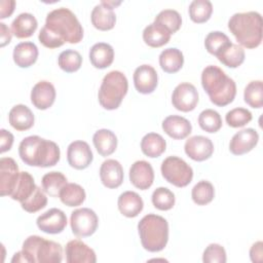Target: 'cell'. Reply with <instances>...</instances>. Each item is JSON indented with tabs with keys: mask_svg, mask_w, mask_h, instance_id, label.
I'll list each match as a JSON object with an SVG mask.
<instances>
[{
	"mask_svg": "<svg viewBox=\"0 0 263 263\" xmlns=\"http://www.w3.org/2000/svg\"><path fill=\"white\" fill-rule=\"evenodd\" d=\"M83 38V28L76 15L66 7L53 9L46 15L39 32L40 43L47 48H58L65 42L78 43Z\"/></svg>",
	"mask_w": 263,
	"mask_h": 263,
	"instance_id": "obj_1",
	"label": "cell"
},
{
	"mask_svg": "<svg viewBox=\"0 0 263 263\" xmlns=\"http://www.w3.org/2000/svg\"><path fill=\"white\" fill-rule=\"evenodd\" d=\"M18 155L23 162L28 165L49 167L59 162L61 151L52 141L39 136H29L20 143Z\"/></svg>",
	"mask_w": 263,
	"mask_h": 263,
	"instance_id": "obj_2",
	"label": "cell"
},
{
	"mask_svg": "<svg viewBox=\"0 0 263 263\" xmlns=\"http://www.w3.org/2000/svg\"><path fill=\"white\" fill-rule=\"evenodd\" d=\"M201 85L213 104L224 107L230 104L236 95L234 80L215 65H210L202 70Z\"/></svg>",
	"mask_w": 263,
	"mask_h": 263,
	"instance_id": "obj_3",
	"label": "cell"
},
{
	"mask_svg": "<svg viewBox=\"0 0 263 263\" xmlns=\"http://www.w3.org/2000/svg\"><path fill=\"white\" fill-rule=\"evenodd\" d=\"M228 29L239 45L256 48L262 41V16L257 11L234 13L228 21Z\"/></svg>",
	"mask_w": 263,
	"mask_h": 263,
	"instance_id": "obj_4",
	"label": "cell"
},
{
	"mask_svg": "<svg viewBox=\"0 0 263 263\" xmlns=\"http://www.w3.org/2000/svg\"><path fill=\"white\" fill-rule=\"evenodd\" d=\"M138 231L143 248L149 252L163 250L168 240L167 221L155 214L144 216L138 223Z\"/></svg>",
	"mask_w": 263,
	"mask_h": 263,
	"instance_id": "obj_5",
	"label": "cell"
},
{
	"mask_svg": "<svg viewBox=\"0 0 263 263\" xmlns=\"http://www.w3.org/2000/svg\"><path fill=\"white\" fill-rule=\"evenodd\" d=\"M128 89L125 75L120 71H111L102 80L98 92L100 105L106 110H115L121 104Z\"/></svg>",
	"mask_w": 263,
	"mask_h": 263,
	"instance_id": "obj_6",
	"label": "cell"
},
{
	"mask_svg": "<svg viewBox=\"0 0 263 263\" xmlns=\"http://www.w3.org/2000/svg\"><path fill=\"white\" fill-rule=\"evenodd\" d=\"M22 250L29 257L30 263H60L63 260L61 243L39 235L28 236L23 242Z\"/></svg>",
	"mask_w": 263,
	"mask_h": 263,
	"instance_id": "obj_7",
	"label": "cell"
},
{
	"mask_svg": "<svg viewBox=\"0 0 263 263\" xmlns=\"http://www.w3.org/2000/svg\"><path fill=\"white\" fill-rule=\"evenodd\" d=\"M161 175L176 187H186L193 178L192 167L178 156H168L161 163Z\"/></svg>",
	"mask_w": 263,
	"mask_h": 263,
	"instance_id": "obj_8",
	"label": "cell"
},
{
	"mask_svg": "<svg viewBox=\"0 0 263 263\" xmlns=\"http://www.w3.org/2000/svg\"><path fill=\"white\" fill-rule=\"evenodd\" d=\"M99 224L97 214L88 208H81L71 213L70 225L72 232L77 237H87L92 235Z\"/></svg>",
	"mask_w": 263,
	"mask_h": 263,
	"instance_id": "obj_9",
	"label": "cell"
},
{
	"mask_svg": "<svg viewBox=\"0 0 263 263\" xmlns=\"http://www.w3.org/2000/svg\"><path fill=\"white\" fill-rule=\"evenodd\" d=\"M198 103V91L189 82L178 84L172 95L173 106L182 112H189L195 109Z\"/></svg>",
	"mask_w": 263,
	"mask_h": 263,
	"instance_id": "obj_10",
	"label": "cell"
},
{
	"mask_svg": "<svg viewBox=\"0 0 263 263\" xmlns=\"http://www.w3.org/2000/svg\"><path fill=\"white\" fill-rule=\"evenodd\" d=\"M21 172L17 163L11 157L0 159V194L10 196L14 191L20 179Z\"/></svg>",
	"mask_w": 263,
	"mask_h": 263,
	"instance_id": "obj_11",
	"label": "cell"
},
{
	"mask_svg": "<svg viewBox=\"0 0 263 263\" xmlns=\"http://www.w3.org/2000/svg\"><path fill=\"white\" fill-rule=\"evenodd\" d=\"M36 224L38 228L44 233L58 234L66 228L67 216L62 210L52 208L41 214L37 218Z\"/></svg>",
	"mask_w": 263,
	"mask_h": 263,
	"instance_id": "obj_12",
	"label": "cell"
},
{
	"mask_svg": "<svg viewBox=\"0 0 263 263\" xmlns=\"http://www.w3.org/2000/svg\"><path fill=\"white\" fill-rule=\"evenodd\" d=\"M67 159L70 166L76 170H84L89 166L93 155L89 145L84 141H74L67 149Z\"/></svg>",
	"mask_w": 263,
	"mask_h": 263,
	"instance_id": "obj_13",
	"label": "cell"
},
{
	"mask_svg": "<svg viewBox=\"0 0 263 263\" xmlns=\"http://www.w3.org/2000/svg\"><path fill=\"white\" fill-rule=\"evenodd\" d=\"M185 153L195 161L209 159L214 152L213 142L204 136H193L184 145Z\"/></svg>",
	"mask_w": 263,
	"mask_h": 263,
	"instance_id": "obj_14",
	"label": "cell"
},
{
	"mask_svg": "<svg viewBox=\"0 0 263 263\" xmlns=\"http://www.w3.org/2000/svg\"><path fill=\"white\" fill-rule=\"evenodd\" d=\"M258 141L259 135L254 128H243L231 138L229 150L234 155H242L253 150Z\"/></svg>",
	"mask_w": 263,
	"mask_h": 263,
	"instance_id": "obj_15",
	"label": "cell"
},
{
	"mask_svg": "<svg viewBox=\"0 0 263 263\" xmlns=\"http://www.w3.org/2000/svg\"><path fill=\"white\" fill-rule=\"evenodd\" d=\"M129 181L138 189L146 190L150 188L154 181L152 165L146 160L134 162L129 168Z\"/></svg>",
	"mask_w": 263,
	"mask_h": 263,
	"instance_id": "obj_16",
	"label": "cell"
},
{
	"mask_svg": "<svg viewBox=\"0 0 263 263\" xmlns=\"http://www.w3.org/2000/svg\"><path fill=\"white\" fill-rule=\"evenodd\" d=\"M157 72L150 65H141L134 72V84L140 93L153 92L157 86Z\"/></svg>",
	"mask_w": 263,
	"mask_h": 263,
	"instance_id": "obj_17",
	"label": "cell"
},
{
	"mask_svg": "<svg viewBox=\"0 0 263 263\" xmlns=\"http://www.w3.org/2000/svg\"><path fill=\"white\" fill-rule=\"evenodd\" d=\"M65 253L68 263H95L97 261L95 251L79 239L68 241Z\"/></svg>",
	"mask_w": 263,
	"mask_h": 263,
	"instance_id": "obj_18",
	"label": "cell"
},
{
	"mask_svg": "<svg viewBox=\"0 0 263 263\" xmlns=\"http://www.w3.org/2000/svg\"><path fill=\"white\" fill-rule=\"evenodd\" d=\"M55 100V88L49 81L37 82L31 90V102L39 110H46Z\"/></svg>",
	"mask_w": 263,
	"mask_h": 263,
	"instance_id": "obj_19",
	"label": "cell"
},
{
	"mask_svg": "<svg viewBox=\"0 0 263 263\" xmlns=\"http://www.w3.org/2000/svg\"><path fill=\"white\" fill-rule=\"evenodd\" d=\"M123 168L119 161L107 159L101 164L100 178L105 187L110 189L119 187L123 182Z\"/></svg>",
	"mask_w": 263,
	"mask_h": 263,
	"instance_id": "obj_20",
	"label": "cell"
},
{
	"mask_svg": "<svg viewBox=\"0 0 263 263\" xmlns=\"http://www.w3.org/2000/svg\"><path fill=\"white\" fill-rule=\"evenodd\" d=\"M164 133L175 140L187 138L192 130V125L188 119L179 115H170L162 121Z\"/></svg>",
	"mask_w": 263,
	"mask_h": 263,
	"instance_id": "obj_21",
	"label": "cell"
},
{
	"mask_svg": "<svg viewBox=\"0 0 263 263\" xmlns=\"http://www.w3.org/2000/svg\"><path fill=\"white\" fill-rule=\"evenodd\" d=\"M90 18L93 27L101 31H108L113 29L116 23V15L113 8L106 5L102 1L100 4L93 7Z\"/></svg>",
	"mask_w": 263,
	"mask_h": 263,
	"instance_id": "obj_22",
	"label": "cell"
},
{
	"mask_svg": "<svg viewBox=\"0 0 263 263\" xmlns=\"http://www.w3.org/2000/svg\"><path fill=\"white\" fill-rule=\"evenodd\" d=\"M8 120L10 125L18 130L30 129L34 124V114L29 107L23 104L13 106L8 114Z\"/></svg>",
	"mask_w": 263,
	"mask_h": 263,
	"instance_id": "obj_23",
	"label": "cell"
},
{
	"mask_svg": "<svg viewBox=\"0 0 263 263\" xmlns=\"http://www.w3.org/2000/svg\"><path fill=\"white\" fill-rule=\"evenodd\" d=\"M117 205L119 212L123 216L127 218H135L142 212L144 202L137 192L124 191L119 195Z\"/></svg>",
	"mask_w": 263,
	"mask_h": 263,
	"instance_id": "obj_24",
	"label": "cell"
},
{
	"mask_svg": "<svg viewBox=\"0 0 263 263\" xmlns=\"http://www.w3.org/2000/svg\"><path fill=\"white\" fill-rule=\"evenodd\" d=\"M12 58L20 68H29L37 61L38 47L31 41L21 42L14 46Z\"/></svg>",
	"mask_w": 263,
	"mask_h": 263,
	"instance_id": "obj_25",
	"label": "cell"
},
{
	"mask_svg": "<svg viewBox=\"0 0 263 263\" xmlns=\"http://www.w3.org/2000/svg\"><path fill=\"white\" fill-rule=\"evenodd\" d=\"M114 60L113 47L105 42L93 44L89 50V61L95 68L105 69L109 67Z\"/></svg>",
	"mask_w": 263,
	"mask_h": 263,
	"instance_id": "obj_26",
	"label": "cell"
},
{
	"mask_svg": "<svg viewBox=\"0 0 263 263\" xmlns=\"http://www.w3.org/2000/svg\"><path fill=\"white\" fill-rule=\"evenodd\" d=\"M170 31L162 25L153 22L143 31V40L150 47H160L166 44L171 39Z\"/></svg>",
	"mask_w": 263,
	"mask_h": 263,
	"instance_id": "obj_27",
	"label": "cell"
},
{
	"mask_svg": "<svg viewBox=\"0 0 263 263\" xmlns=\"http://www.w3.org/2000/svg\"><path fill=\"white\" fill-rule=\"evenodd\" d=\"M38 26L36 17L29 12L20 13L11 23V32L16 38H29Z\"/></svg>",
	"mask_w": 263,
	"mask_h": 263,
	"instance_id": "obj_28",
	"label": "cell"
},
{
	"mask_svg": "<svg viewBox=\"0 0 263 263\" xmlns=\"http://www.w3.org/2000/svg\"><path fill=\"white\" fill-rule=\"evenodd\" d=\"M92 142L98 153L102 156L111 155L117 147V138L115 134L107 128H102L93 134Z\"/></svg>",
	"mask_w": 263,
	"mask_h": 263,
	"instance_id": "obj_29",
	"label": "cell"
},
{
	"mask_svg": "<svg viewBox=\"0 0 263 263\" xmlns=\"http://www.w3.org/2000/svg\"><path fill=\"white\" fill-rule=\"evenodd\" d=\"M184 64V57L180 49L170 47L161 51L159 54V65L161 69L166 73L178 72Z\"/></svg>",
	"mask_w": 263,
	"mask_h": 263,
	"instance_id": "obj_30",
	"label": "cell"
},
{
	"mask_svg": "<svg viewBox=\"0 0 263 263\" xmlns=\"http://www.w3.org/2000/svg\"><path fill=\"white\" fill-rule=\"evenodd\" d=\"M166 148V142L156 133H149L145 135L141 141V150L142 152L151 158L159 157Z\"/></svg>",
	"mask_w": 263,
	"mask_h": 263,
	"instance_id": "obj_31",
	"label": "cell"
},
{
	"mask_svg": "<svg viewBox=\"0 0 263 263\" xmlns=\"http://www.w3.org/2000/svg\"><path fill=\"white\" fill-rule=\"evenodd\" d=\"M37 185L34 182V178L28 172H21L20 179L16 187L10 197L13 200L20 201V203L26 201L36 190Z\"/></svg>",
	"mask_w": 263,
	"mask_h": 263,
	"instance_id": "obj_32",
	"label": "cell"
},
{
	"mask_svg": "<svg viewBox=\"0 0 263 263\" xmlns=\"http://www.w3.org/2000/svg\"><path fill=\"white\" fill-rule=\"evenodd\" d=\"M84 189L76 183H67L60 191L59 198L68 206H78L85 200Z\"/></svg>",
	"mask_w": 263,
	"mask_h": 263,
	"instance_id": "obj_33",
	"label": "cell"
},
{
	"mask_svg": "<svg viewBox=\"0 0 263 263\" xmlns=\"http://www.w3.org/2000/svg\"><path fill=\"white\" fill-rule=\"evenodd\" d=\"M245 49L235 43H230L216 57L228 68H237L245 61Z\"/></svg>",
	"mask_w": 263,
	"mask_h": 263,
	"instance_id": "obj_34",
	"label": "cell"
},
{
	"mask_svg": "<svg viewBox=\"0 0 263 263\" xmlns=\"http://www.w3.org/2000/svg\"><path fill=\"white\" fill-rule=\"evenodd\" d=\"M67 183L66 176L61 172H49L41 180L43 191L52 197H59L60 191Z\"/></svg>",
	"mask_w": 263,
	"mask_h": 263,
	"instance_id": "obj_35",
	"label": "cell"
},
{
	"mask_svg": "<svg viewBox=\"0 0 263 263\" xmlns=\"http://www.w3.org/2000/svg\"><path fill=\"white\" fill-rule=\"evenodd\" d=\"M192 22L201 24L210 20L213 12L212 2L209 0H193L188 8Z\"/></svg>",
	"mask_w": 263,
	"mask_h": 263,
	"instance_id": "obj_36",
	"label": "cell"
},
{
	"mask_svg": "<svg viewBox=\"0 0 263 263\" xmlns=\"http://www.w3.org/2000/svg\"><path fill=\"white\" fill-rule=\"evenodd\" d=\"M215 196V189L211 182L201 180L194 185L191 191L193 201L198 205H205L210 203Z\"/></svg>",
	"mask_w": 263,
	"mask_h": 263,
	"instance_id": "obj_37",
	"label": "cell"
},
{
	"mask_svg": "<svg viewBox=\"0 0 263 263\" xmlns=\"http://www.w3.org/2000/svg\"><path fill=\"white\" fill-rule=\"evenodd\" d=\"M245 102L252 108H262L263 106V83L261 80L249 82L243 91Z\"/></svg>",
	"mask_w": 263,
	"mask_h": 263,
	"instance_id": "obj_38",
	"label": "cell"
},
{
	"mask_svg": "<svg viewBox=\"0 0 263 263\" xmlns=\"http://www.w3.org/2000/svg\"><path fill=\"white\" fill-rule=\"evenodd\" d=\"M58 64L63 71L67 73H73L80 69L82 64V57L77 50L66 49L60 53L58 58Z\"/></svg>",
	"mask_w": 263,
	"mask_h": 263,
	"instance_id": "obj_39",
	"label": "cell"
},
{
	"mask_svg": "<svg viewBox=\"0 0 263 263\" xmlns=\"http://www.w3.org/2000/svg\"><path fill=\"white\" fill-rule=\"evenodd\" d=\"M230 43L231 41L228 36L220 31L210 32L204 39V46L206 50L213 55L219 54Z\"/></svg>",
	"mask_w": 263,
	"mask_h": 263,
	"instance_id": "obj_40",
	"label": "cell"
},
{
	"mask_svg": "<svg viewBox=\"0 0 263 263\" xmlns=\"http://www.w3.org/2000/svg\"><path fill=\"white\" fill-rule=\"evenodd\" d=\"M154 22L162 25L171 34H174L181 28L182 17L175 9H163L155 16Z\"/></svg>",
	"mask_w": 263,
	"mask_h": 263,
	"instance_id": "obj_41",
	"label": "cell"
},
{
	"mask_svg": "<svg viewBox=\"0 0 263 263\" xmlns=\"http://www.w3.org/2000/svg\"><path fill=\"white\" fill-rule=\"evenodd\" d=\"M198 124L206 133H216L222 126V118L217 111L205 109L198 116Z\"/></svg>",
	"mask_w": 263,
	"mask_h": 263,
	"instance_id": "obj_42",
	"label": "cell"
},
{
	"mask_svg": "<svg viewBox=\"0 0 263 263\" xmlns=\"http://www.w3.org/2000/svg\"><path fill=\"white\" fill-rule=\"evenodd\" d=\"M151 199L153 205L160 211H168L175 205V194L166 187L156 188Z\"/></svg>",
	"mask_w": 263,
	"mask_h": 263,
	"instance_id": "obj_43",
	"label": "cell"
},
{
	"mask_svg": "<svg viewBox=\"0 0 263 263\" xmlns=\"http://www.w3.org/2000/svg\"><path fill=\"white\" fill-rule=\"evenodd\" d=\"M225 120L231 127H241L252 120V113L246 108H234L226 113Z\"/></svg>",
	"mask_w": 263,
	"mask_h": 263,
	"instance_id": "obj_44",
	"label": "cell"
},
{
	"mask_svg": "<svg viewBox=\"0 0 263 263\" xmlns=\"http://www.w3.org/2000/svg\"><path fill=\"white\" fill-rule=\"evenodd\" d=\"M47 204V197L43 190H41L38 186L35 192L24 202L21 203L23 210L28 213H36L41 209L45 208Z\"/></svg>",
	"mask_w": 263,
	"mask_h": 263,
	"instance_id": "obj_45",
	"label": "cell"
},
{
	"mask_svg": "<svg viewBox=\"0 0 263 263\" xmlns=\"http://www.w3.org/2000/svg\"><path fill=\"white\" fill-rule=\"evenodd\" d=\"M227 260L225 249L218 243L209 245L202 255L204 263H225Z\"/></svg>",
	"mask_w": 263,
	"mask_h": 263,
	"instance_id": "obj_46",
	"label": "cell"
},
{
	"mask_svg": "<svg viewBox=\"0 0 263 263\" xmlns=\"http://www.w3.org/2000/svg\"><path fill=\"white\" fill-rule=\"evenodd\" d=\"M12 144H13V135L4 128H1L0 129V152L4 153L10 150L12 147Z\"/></svg>",
	"mask_w": 263,
	"mask_h": 263,
	"instance_id": "obj_47",
	"label": "cell"
},
{
	"mask_svg": "<svg viewBox=\"0 0 263 263\" xmlns=\"http://www.w3.org/2000/svg\"><path fill=\"white\" fill-rule=\"evenodd\" d=\"M15 6L14 0H1L0 1V18H5L12 14Z\"/></svg>",
	"mask_w": 263,
	"mask_h": 263,
	"instance_id": "obj_48",
	"label": "cell"
},
{
	"mask_svg": "<svg viewBox=\"0 0 263 263\" xmlns=\"http://www.w3.org/2000/svg\"><path fill=\"white\" fill-rule=\"evenodd\" d=\"M11 36H12V32L4 23L1 22L0 23V46L4 47L6 44L10 43Z\"/></svg>",
	"mask_w": 263,
	"mask_h": 263,
	"instance_id": "obj_49",
	"label": "cell"
},
{
	"mask_svg": "<svg viewBox=\"0 0 263 263\" xmlns=\"http://www.w3.org/2000/svg\"><path fill=\"white\" fill-rule=\"evenodd\" d=\"M262 241H257L255 242L250 250V258L253 262H261L262 261Z\"/></svg>",
	"mask_w": 263,
	"mask_h": 263,
	"instance_id": "obj_50",
	"label": "cell"
},
{
	"mask_svg": "<svg viewBox=\"0 0 263 263\" xmlns=\"http://www.w3.org/2000/svg\"><path fill=\"white\" fill-rule=\"evenodd\" d=\"M11 262L12 263H17V262H20V263H30V259H29V257L27 256V254L22 250V251H20V252H17V253H15L14 255H13V257H12V259H11Z\"/></svg>",
	"mask_w": 263,
	"mask_h": 263,
	"instance_id": "obj_51",
	"label": "cell"
},
{
	"mask_svg": "<svg viewBox=\"0 0 263 263\" xmlns=\"http://www.w3.org/2000/svg\"><path fill=\"white\" fill-rule=\"evenodd\" d=\"M103 3H105L106 5H108V6H110V7H112V8H114V7H116V6H118V5H120V1H118V2H115V1H102Z\"/></svg>",
	"mask_w": 263,
	"mask_h": 263,
	"instance_id": "obj_52",
	"label": "cell"
}]
</instances>
